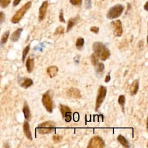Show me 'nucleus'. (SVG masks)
Segmentation results:
<instances>
[{
	"label": "nucleus",
	"instance_id": "1",
	"mask_svg": "<svg viewBox=\"0 0 148 148\" xmlns=\"http://www.w3.org/2000/svg\"><path fill=\"white\" fill-rule=\"evenodd\" d=\"M124 10V6L122 4H117L111 7L107 12L106 17L113 20L120 17Z\"/></svg>",
	"mask_w": 148,
	"mask_h": 148
},
{
	"label": "nucleus",
	"instance_id": "2",
	"mask_svg": "<svg viewBox=\"0 0 148 148\" xmlns=\"http://www.w3.org/2000/svg\"><path fill=\"white\" fill-rule=\"evenodd\" d=\"M56 124L51 121L43 122L38 125L36 128L38 132L40 134H47L54 131Z\"/></svg>",
	"mask_w": 148,
	"mask_h": 148
},
{
	"label": "nucleus",
	"instance_id": "3",
	"mask_svg": "<svg viewBox=\"0 0 148 148\" xmlns=\"http://www.w3.org/2000/svg\"><path fill=\"white\" fill-rule=\"evenodd\" d=\"M31 5H32V2L31 1L27 2L18 10L17 11V12L14 14V15L12 18L11 21L14 24L18 23L20 21V20L22 18V17L24 16L26 12L31 8Z\"/></svg>",
	"mask_w": 148,
	"mask_h": 148
},
{
	"label": "nucleus",
	"instance_id": "4",
	"mask_svg": "<svg viewBox=\"0 0 148 148\" xmlns=\"http://www.w3.org/2000/svg\"><path fill=\"white\" fill-rule=\"evenodd\" d=\"M42 102L46 110L49 113H52L53 112V101L50 91H47L43 94L42 98Z\"/></svg>",
	"mask_w": 148,
	"mask_h": 148
},
{
	"label": "nucleus",
	"instance_id": "5",
	"mask_svg": "<svg viewBox=\"0 0 148 148\" xmlns=\"http://www.w3.org/2000/svg\"><path fill=\"white\" fill-rule=\"evenodd\" d=\"M107 92V88L106 87L101 86L98 90V94L97 96L95 102V111H97L100 108L101 105L103 103Z\"/></svg>",
	"mask_w": 148,
	"mask_h": 148
},
{
	"label": "nucleus",
	"instance_id": "6",
	"mask_svg": "<svg viewBox=\"0 0 148 148\" xmlns=\"http://www.w3.org/2000/svg\"><path fill=\"white\" fill-rule=\"evenodd\" d=\"M104 142L101 138L98 136L92 137L89 141L87 146L88 148H102L104 147Z\"/></svg>",
	"mask_w": 148,
	"mask_h": 148
},
{
	"label": "nucleus",
	"instance_id": "7",
	"mask_svg": "<svg viewBox=\"0 0 148 148\" xmlns=\"http://www.w3.org/2000/svg\"><path fill=\"white\" fill-rule=\"evenodd\" d=\"M110 25L114 36L117 37H120L123 34V27L121 21L120 20L112 21L110 23Z\"/></svg>",
	"mask_w": 148,
	"mask_h": 148
},
{
	"label": "nucleus",
	"instance_id": "8",
	"mask_svg": "<svg viewBox=\"0 0 148 148\" xmlns=\"http://www.w3.org/2000/svg\"><path fill=\"white\" fill-rule=\"evenodd\" d=\"M60 109L63 118L67 122H69L72 119V113L69 108L66 105H60Z\"/></svg>",
	"mask_w": 148,
	"mask_h": 148
},
{
	"label": "nucleus",
	"instance_id": "9",
	"mask_svg": "<svg viewBox=\"0 0 148 148\" xmlns=\"http://www.w3.org/2000/svg\"><path fill=\"white\" fill-rule=\"evenodd\" d=\"M106 49L105 46L100 42H95L92 45V50L94 53L99 58L102 53Z\"/></svg>",
	"mask_w": 148,
	"mask_h": 148
},
{
	"label": "nucleus",
	"instance_id": "10",
	"mask_svg": "<svg viewBox=\"0 0 148 148\" xmlns=\"http://www.w3.org/2000/svg\"><path fill=\"white\" fill-rule=\"evenodd\" d=\"M47 6H48V2L47 1H44L42 3L41 6H40L39 9V20L40 21L43 20L45 17Z\"/></svg>",
	"mask_w": 148,
	"mask_h": 148
},
{
	"label": "nucleus",
	"instance_id": "11",
	"mask_svg": "<svg viewBox=\"0 0 148 148\" xmlns=\"http://www.w3.org/2000/svg\"><path fill=\"white\" fill-rule=\"evenodd\" d=\"M66 94L68 97L76 98V99L80 98L82 97L80 90L77 88H73V87H72L68 89V90L66 92Z\"/></svg>",
	"mask_w": 148,
	"mask_h": 148
},
{
	"label": "nucleus",
	"instance_id": "12",
	"mask_svg": "<svg viewBox=\"0 0 148 148\" xmlns=\"http://www.w3.org/2000/svg\"><path fill=\"white\" fill-rule=\"evenodd\" d=\"M23 131L26 136V137L30 140H32V136L31 134V132L30 131L29 128V124L27 121H24V124H23Z\"/></svg>",
	"mask_w": 148,
	"mask_h": 148
},
{
	"label": "nucleus",
	"instance_id": "13",
	"mask_svg": "<svg viewBox=\"0 0 148 148\" xmlns=\"http://www.w3.org/2000/svg\"><path fill=\"white\" fill-rule=\"evenodd\" d=\"M58 71V67L55 65L50 66L46 69L47 73L51 78H53L57 75Z\"/></svg>",
	"mask_w": 148,
	"mask_h": 148
},
{
	"label": "nucleus",
	"instance_id": "14",
	"mask_svg": "<svg viewBox=\"0 0 148 148\" xmlns=\"http://www.w3.org/2000/svg\"><path fill=\"white\" fill-rule=\"evenodd\" d=\"M139 89V80H135L132 83L131 87H130V93L131 95H135Z\"/></svg>",
	"mask_w": 148,
	"mask_h": 148
},
{
	"label": "nucleus",
	"instance_id": "15",
	"mask_svg": "<svg viewBox=\"0 0 148 148\" xmlns=\"http://www.w3.org/2000/svg\"><path fill=\"white\" fill-rule=\"evenodd\" d=\"M23 112L25 119L29 121V120L31 119V112H30V110H29L28 105L27 104V103L26 102H25L24 103Z\"/></svg>",
	"mask_w": 148,
	"mask_h": 148
},
{
	"label": "nucleus",
	"instance_id": "16",
	"mask_svg": "<svg viewBox=\"0 0 148 148\" xmlns=\"http://www.w3.org/2000/svg\"><path fill=\"white\" fill-rule=\"evenodd\" d=\"M22 31H23L22 28H18L16 31H14L11 35L10 40L12 42H17L19 39Z\"/></svg>",
	"mask_w": 148,
	"mask_h": 148
},
{
	"label": "nucleus",
	"instance_id": "17",
	"mask_svg": "<svg viewBox=\"0 0 148 148\" xmlns=\"http://www.w3.org/2000/svg\"><path fill=\"white\" fill-rule=\"evenodd\" d=\"M79 17L77 16L76 17L74 18H70L68 21V24H67V28H66V32H68L72 28V27L76 24L77 21L78 20Z\"/></svg>",
	"mask_w": 148,
	"mask_h": 148
},
{
	"label": "nucleus",
	"instance_id": "18",
	"mask_svg": "<svg viewBox=\"0 0 148 148\" xmlns=\"http://www.w3.org/2000/svg\"><path fill=\"white\" fill-rule=\"evenodd\" d=\"M26 68L27 70L29 73H31L34 69V58H28V59L26 61Z\"/></svg>",
	"mask_w": 148,
	"mask_h": 148
},
{
	"label": "nucleus",
	"instance_id": "19",
	"mask_svg": "<svg viewBox=\"0 0 148 148\" xmlns=\"http://www.w3.org/2000/svg\"><path fill=\"white\" fill-rule=\"evenodd\" d=\"M117 139L118 140V142L124 147H130V145L128 142L127 141V140L126 139V138L123 136L122 135H119L117 138Z\"/></svg>",
	"mask_w": 148,
	"mask_h": 148
},
{
	"label": "nucleus",
	"instance_id": "20",
	"mask_svg": "<svg viewBox=\"0 0 148 148\" xmlns=\"http://www.w3.org/2000/svg\"><path fill=\"white\" fill-rule=\"evenodd\" d=\"M33 84V81L30 78H25L24 80L21 83L20 86L24 88H28L30 86H31Z\"/></svg>",
	"mask_w": 148,
	"mask_h": 148
},
{
	"label": "nucleus",
	"instance_id": "21",
	"mask_svg": "<svg viewBox=\"0 0 148 148\" xmlns=\"http://www.w3.org/2000/svg\"><path fill=\"white\" fill-rule=\"evenodd\" d=\"M84 43V40L83 38H78L76 42V47L77 50H81L83 47Z\"/></svg>",
	"mask_w": 148,
	"mask_h": 148
},
{
	"label": "nucleus",
	"instance_id": "22",
	"mask_svg": "<svg viewBox=\"0 0 148 148\" xmlns=\"http://www.w3.org/2000/svg\"><path fill=\"white\" fill-rule=\"evenodd\" d=\"M98 60H99V57L94 53L91 54V56H90V61L91 62L92 64V65H93L94 66H96L97 65V64L98 63Z\"/></svg>",
	"mask_w": 148,
	"mask_h": 148
},
{
	"label": "nucleus",
	"instance_id": "23",
	"mask_svg": "<svg viewBox=\"0 0 148 148\" xmlns=\"http://www.w3.org/2000/svg\"><path fill=\"white\" fill-rule=\"evenodd\" d=\"M9 36V31H6L5 33L2 35L1 39V45H3L6 43L8 38Z\"/></svg>",
	"mask_w": 148,
	"mask_h": 148
},
{
	"label": "nucleus",
	"instance_id": "24",
	"mask_svg": "<svg viewBox=\"0 0 148 148\" xmlns=\"http://www.w3.org/2000/svg\"><path fill=\"white\" fill-rule=\"evenodd\" d=\"M29 48H30V45H27L23 50V56H22V61L24 62L25 59V57L27 55V54L29 52Z\"/></svg>",
	"mask_w": 148,
	"mask_h": 148
},
{
	"label": "nucleus",
	"instance_id": "25",
	"mask_svg": "<svg viewBox=\"0 0 148 148\" xmlns=\"http://www.w3.org/2000/svg\"><path fill=\"white\" fill-rule=\"evenodd\" d=\"M125 96L123 95H120L119 97V99H118V102H119V105H120L123 108H124V106L125 104Z\"/></svg>",
	"mask_w": 148,
	"mask_h": 148
},
{
	"label": "nucleus",
	"instance_id": "26",
	"mask_svg": "<svg viewBox=\"0 0 148 148\" xmlns=\"http://www.w3.org/2000/svg\"><path fill=\"white\" fill-rule=\"evenodd\" d=\"M96 66V71L98 73H101L102 72L103 69H104V65L103 63L100 62V63H98L97 65L95 66Z\"/></svg>",
	"mask_w": 148,
	"mask_h": 148
},
{
	"label": "nucleus",
	"instance_id": "27",
	"mask_svg": "<svg viewBox=\"0 0 148 148\" xmlns=\"http://www.w3.org/2000/svg\"><path fill=\"white\" fill-rule=\"evenodd\" d=\"M10 1L11 0H0V6L5 8L10 4Z\"/></svg>",
	"mask_w": 148,
	"mask_h": 148
},
{
	"label": "nucleus",
	"instance_id": "28",
	"mask_svg": "<svg viewBox=\"0 0 148 148\" xmlns=\"http://www.w3.org/2000/svg\"><path fill=\"white\" fill-rule=\"evenodd\" d=\"M64 32V28L62 26H59L55 31L54 35H61Z\"/></svg>",
	"mask_w": 148,
	"mask_h": 148
},
{
	"label": "nucleus",
	"instance_id": "29",
	"mask_svg": "<svg viewBox=\"0 0 148 148\" xmlns=\"http://www.w3.org/2000/svg\"><path fill=\"white\" fill-rule=\"evenodd\" d=\"M70 2L73 6H80L82 3V0H70Z\"/></svg>",
	"mask_w": 148,
	"mask_h": 148
},
{
	"label": "nucleus",
	"instance_id": "30",
	"mask_svg": "<svg viewBox=\"0 0 148 148\" xmlns=\"http://www.w3.org/2000/svg\"><path fill=\"white\" fill-rule=\"evenodd\" d=\"M84 6L86 9H90L92 6L91 0H84Z\"/></svg>",
	"mask_w": 148,
	"mask_h": 148
},
{
	"label": "nucleus",
	"instance_id": "31",
	"mask_svg": "<svg viewBox=\"0 0 148 148\" xmlns=\"http://www.w3.org/2000/svg\"><path fill=\"white\" fill-rule=\"evenodd\" d=\"M59 20H60V22H62V23H65V20L64 18V13H63V10H62V9H61V10L60 11Z\"/></svg>",
	"mask_w": 148,
	"mask_h": 148
},
{
	"label": "nucleus",
	"instance_id": "32",
	"mask_svg": "<svg viewBox=\"0 0 148 148\" xmlns=\"http://www.w3.org/2000/svg\"><path fill=\"white\" fill-rule=\"evenodd\" d=\"M90 31L94 32V34H98V32H99V28L97 27H95V26H93V27H91L90 29Z\"/></svg>",
	"mask_w": 148,
	"mask_h": 148
},
{
	"label": "nucleus",
	"instance_id": "33",
	"mask_svg": "<svg viewBox=\"0 0 148 148\" xmlns=\"http://www.w3.org/2000/svg\"><path fill=\"white\" fill-rule=\"evenodd\" d=\"M5 19V14L3 12H0V24L2 23Z\"/></svg>",
	"mask_w": 148,
	"mask_h": 148
},
{
	"label": "nucleus",
	"instance_id": "34",
	"mask_svg": "<svg viewBox=\"0 0 148 148\" xmlns=\"http://www.w3.org/2000/svg\"><path fill=\"white\" fill-rule=\"evenodd\" d=\"M53 139L54 141V142L57 143V142H59L61 140V137L60 135H54L53 137Z\"/></svg>",
	"mask_w": 148,
	"mask_h": 148
},
{
	"label": "nucleus",
	"instance_id": "35",
	"mask_svg": "<svg viewBox=\"0 0 148 148\" xmlns=\"http://www.w3.org/2000/svg\"><path fill=\"white\" fill-rule=\"evenodd\" d=\"M110 80V72L108 73V74L106 75V76L105 77V82L108 83Z\"/></svg>",
	"mask_w": 148,
	"mask_h": 148
},
{
	"label": "nucleus",
	"instance_id": "36",
	"mask_svg": "<svg viewBox=\"0 0 148 148\" xmlns=\"http://www.w3.org/2000/svg\"><path fill=\"white\" fill-rule=\"evenodd\" d=\"M21 1V0H14L13 3V6H16L17 5H18Z\"/></svg>",
	"mask_w": 148,
	"mask_h": 148
},
{
	"label": "nucleus",
	"instance_id": "37",
	"mask_svg": "<svg viewBox=\"0 0 148 148\" xmlns=\"http://www.w3.org/2000/svg\"><path fill=\"white\" fill-rule=\"evenodd\" d=\"M147 2H146V3H145V6H144V9H145V10H147Z\"/></svg>",
	"mask_w": 148,
	"mask_h": 148
}]
</instances>
